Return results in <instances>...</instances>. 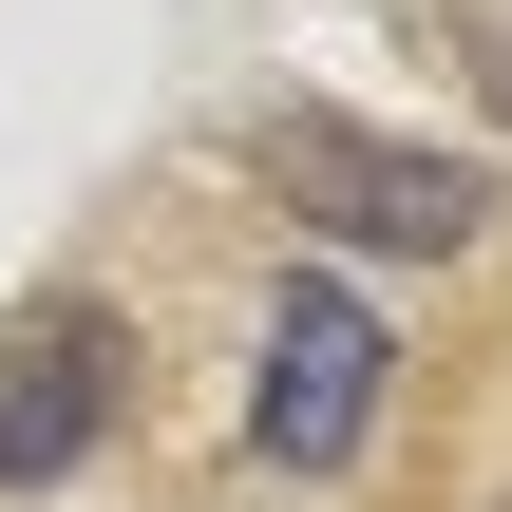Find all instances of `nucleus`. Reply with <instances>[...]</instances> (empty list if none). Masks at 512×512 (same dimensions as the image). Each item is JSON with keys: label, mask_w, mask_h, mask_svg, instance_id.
Masks as SVG:
<instances>
[{"label": "nucleus", "mask_w": 512, "mask_h": 512, "mask_svg": "<svg viewBox=\"0 0 512 512\" xmlns=\"http://www.w3.org/2000/svg\"><path fill=\"white\" fill-rule=\"evenodd\" d=\"M266 171H285V209H323L342 247H475V228H494V190H475L456 152H399V133H361V114H285Z\"/></svg>", "instance_id": "nucleus-1"}, {"label": "nucleus", "mask_w": 512, "mask_h": 512, "mask_svg": "<svg viewBox=\"0 0 512 512\" xmlns=\"http://www.w3.org/2000/svg\"><path fill=\"white\" fill-rule=\"evenodd\" d=\"M380 361H399V342H380L342 285H285V304H266V380H247V437H266L285 475H342V456H361V418H380Z\"/></svg>", "instance_id": "nucleus-2"}, {"label": "nucleus", "mask_w": 512, "mask_h": 512, "mask_svg": "<svg viewBox=\"0 0 512 512\" xmlns=\"http://www.w3.org/2000/svg\"><path fill=\"white\" fill-rule=\"evenodd\" d=\"M114 380H133L114 304H19V323H0V494H57V475L95 456Z\"/></svg>", "instance_id": "nucleus-3"}]
</instances>
